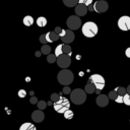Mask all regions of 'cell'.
I'll use <instances>...</instances> for the list:
<instances>
[{
	"instance_id": "24",
	"label": "cell",
	"mask_w": 130,
	"mask_h": 130,
	"mask_svg": "<svg viewBox=\"0 0 130 130\" xmlns=\"http://www.w3.org/2000/svg\"><path fill=\"white\" fill-rule=\"evenodd\" d=\"M61 54H63V52H62V44H60V45H58V46L56 47L54 55H55L56 57H59Z\"/></svg>"
},
{
	"instance_id": "22",
	"label": "cell",
	"mask_w": 130,
	"mask_h": 130,
	"mask_svg": "<svg viewBox=\"0 0 130 130\" xmlns=\"http://www.w3.org/2000/svg\"><path fill=\"white\" fill-rule=\"evenodd\" d=\"M63 115H64V118H65V119L70 120V119H72V118H73L74 113H73V112H72L70 109H68V110H66V111L63 113Z\"/></svg>"
},
{
	"instance_id": "30",
	"label": "cell",
	"mask_w": 130,
	"mask_h": 130,
	"mask_svg": "<svg viewBox=\"0 0 130 130\" xmlns=\"http://www.w3.org/2000/svg\"><path fill=\"white\" fill-rule=\"evenodd\" d=\"M18 96L19 98H21V99H23V98H25L26 96V91L24 90V89H20V90H18Z\"/></svg>"
},
{
	"instance_id": "40",
	"label": "cell",
	"mask_w": 130,
	"mask_h": 130,
	"mask_svg": "<svg viewBox=\"0 0 130 130\" xmlns=\"http://www.w3.org/2000/svg\"><path fill=\"white\" fill-rule=\"evenodd\" d=\"M36 56L37 57H40L41 56V52H36Z\"/></svg>"
},
{
	"instance_id": "2",
	"label": "cell",
	"mask_w": 130,
	"mask_h": 130,
	"mask_svg": "<svg viewBox=\"0 0 130 130\" xmlns=\"http://www.w3.org/2000/svg\"><path fill=\"white\" fill-rule=\"evenodd\" d=\"M57 79L59 81L60 84L62 85H69L73 82V79H74V76H73V73L69 70V69H62L58 75H57Z\"/></svg>"
},
{
	"instance_id": "11",
	"label": "cell",
	"mask_w": 130,
	"mask_h": 130,
	"mask_svg": "<svg viewBox=\"0 0 130 130\" xmlns=\"http://www.w3.org/2000/svg\"><path fill=\"white\" fill-rule=\"evenodd\" d=\"M74 11L76 13L77 16H84L86 13H87V6L83 3H78L75 5V8H74Z\"/></svg>"
},
{
	"instance_id": "39",
	"label": "cell",
	"mask_w": 130,
	"mask_h": 130,
	"mask_svg": "<svg viewBox=\"0 0 130 130\" xmlns=\"http://www.w3.org/2000/svg\"><path fill=\"white\" fill-rule=\"evenodd\" d=\"M126 93H128V94H130V84L127 86V88H126Z\"/></svg>"
},
{
	"instance_id": "12",
	"label": "cell",
	"mask_w": 130,
	"mask_h": 130,
	"mask_svg": "<svg viewBox=\"0 0 130 130\" xmlns=\"http://www.w3.org/2000/svg\"><path fill=\"white\" fill-rule=\"evenodd\" d=\"M31 119L36 123H41L45 119V114L43 113L42 110H36L31 114Z\"/></svg>"
},
{
	"instance_id": "41",
	"label": "cell",
	"mask_w": 130,
	"mask_h": 130,
	"mask_svg": "<svg viewBox=\"0 0 130 130\" xmlns=\"http://www.w3.org/2000/svg\"><path fill=\"white\" fill-rule=\"evenodd\" d=\"M86 0H78V3H84Z\"/></svg>"
},
{
	"instance_id": "28",
	"label": "cell",
	"mask_w": 130,
	"mask_h": 130,
	"mask_svg": "<svg viewBox=\"0 0 130 130\" xmlns=\"http://www.w3.org/2000/svg\"><path fill=\"white\" fill-rule=\"evenodd\" d=\"M123 103H124L126 106H130V94L125 93V94L123 95Z\"/></svg>"
},
{
	"instance_id": "21",
	"label": "cell",
	"mask_w": 130,
	"mask_h": 130,
	"mask_svg": "<svg viewBox=\"0 0 130 130\" xmlns=\"http://www.w3.org/2000/svg\"><path fill=\"white\" fill-rule=\"evenodd\" d=\"M50 52H51V47H50L49 45L45 44V45H43V46H42V48H41V53H42V54L49 55V54H50Z\"/></svg>"
},
{
	"instance_id": "29",
	"label": "cell",
	"mask_w": 130,
	"mask_h": 130,
	"mask_svg": "<svg viewBox=\"0 0 130 130\" xmlns=\"http://www.w3.org/2000/svg\"><path fill=\"white\" fill-rule=\"evenodd\" d=\"M59 99H60V95H59L58 93H52V94H51V101H52L53 103L57 102Z\"/></svg>"
},
{
	"instance_id": "16",
	"label": "cell",
	"mask_w": 130,
	"mask_h": 130,
	"mask_svg": "<svg viewBox=\"0 0 130 130\" xmlns=\"http://www.w3.org/2000/svg\"><path fill=\"white\" fill-rule=\"evenodd\" d=\"M19 130H37V128L32 123L26 122V123H23L22 125H20Z\"/></svg>"
},
{
	"instance_id": "37",
	"label": "cell",
	"mask_w": 130,
	"mask_h": 130,
	"mask_svg": "<svg viewBox=\"0 0 130 130\" xmlns=\"http://www.w3.org/2000/svg\"><path fill=\"white\" fill-rule=\"evenodd\" d=\"M125 55H126V57L130 58V47L126 49V51H125Z\"/></svg>"
},
{
	"instance_id": "9",
	"label": "cell",
	"mask_w": 130,
	"mask_h": 130,
	"mask_svg": "<svg viewBox=\"0 0 130 130\" xmlns=\"http://www.w3.org/2000/svg\"><path fill=\"white\" fill-rule=\"evenodd\" d=\"M93 6H94V11L98 13L106 12L109 8V4L105 0H98V1L93 2Z\"/></svg>"
},
{
	"instance_id": "18",
	"label": "cell",
	"mask_w": 130,
	"mask_h": 130,
	"mask_svg": "<svg viewBox=\"0 0 130 130\" xmlns=\"http://www.w3.org/2000/svg\"><path fill=\"white\" fill-rule=\"evenodd\" d=\"M36 22H37V25H38V26L44 27V26L47 25V18L44 17V16H39V17L37 18Z\"/></svg>"
},
{
	"instance_id": "26",
	"label": "cell",
	"mask_w": 130,
	"mask_h": 130,
	"mask_svg": "<svg viewBox=\"0 0 130 130\" xmlns=\"http://www.w3.org/2000/svg\"><path fill=\"white\" fill-rule=\"evenodd\" d=\"M37 106H38L39 110H45L46 107H47V103H46L45 101H38Z\"/></svg>"
},
{
	"instance_id": "3",
	"label": "cell",
	"mask_w": 130,
	"mask_h": 130,
	"mask_svg": "<svg viewBox=\"0 0 130 130\" xmlns=\"http://www.w3.org/2000/svg\"><path fill=\"white\" fill-rule=\"evenodd\" d=\"M81 31H82V35L84 37H86V38H93V37L96 36V34L99 31V27H98V25L94 22L87 21L84 24H82Z\"/></svg>"
},
{
	"instance_id": "33",
	"label": "cell",
	"mask_w": 130,
	"mask_h": 130,
	"mask_svg": "<svg viewBox=\"0 0 130 130\" xmlns=\"http://www.w3.org/2000/svg\"><path fill=\"white\" fill-rule=\"evenodd\" d=\"M115 101H116V103L121 104V103H123V96H122V95H118V96L115 99Z\"/></svg>"
},
{
	"instance_id": "10",
	"label": "cell",
	"mask_w": 130,
	"mask_h": 130,
	"mask_svg": "<svg viewBox=\"0 0 130 130\" xmlns=\"http://www.w3.org/2000/svg\"><path fill=\"white\" fill-rule=\"evenodd\" d=\"M74 38H75L74 32L71 29H69V28L68 29H65L64 35L62 37H60V39L63 42V44H68V45L74 41Z\"/></svg>"
},
{
	"instance_id": "5",
	"label": "cell",
	"mask_w": 130,
	"mask_h": 130,
	"mask_svg": "<svg viewBox=\"0 0 130 130\" xmlns=\"http://www.w3.org/2000/svg\"><path fill=\"white\" fill-rule=\"evenodd\" d=\"M66 25L68 26L69 29L71 30H75L78 29L81 26V19L79 18V16L77 15H71L67 18L66 20Z\"/></svg>"
},
{
	"instance_id": "38",
	"label": "cell",
	"mask_w": 130,
	"mask_h": 130,
	"mask_svg": "<svg viewBox=\"0 0 130 130\" xmlns=\"http://www.w3.org/2000/svg\"><path fill=\"white\" fill-rule=\"evenodd\" d=\"M91 3H93V0H86V1H85L83 4H85L86 6H88V5H90Z\"/></svg>"
},
{
	"instance_id": "35",
	"label": "cell",
	"mask_w": 130,
	"mask_h": 130,
	"mask_svg": "<svg viewBox=\"0 0 130 130\" xmlns=\"http://www.w3.org/2000/svg\"><path fill=\"white\" fill-rule=\"evenodd\" d=\"M62 29H63V28H61L60 26H56V27H55V29H54V31H55L56 34H58V35H59V34L62 31Z\"/></svg>"
},
{
	"instance_id": "20",
	"label": "cell",
	"mask_w": 130,
	"mask_h": 130,
	"mask_svg": "<svg viewBox=\"0 0 130 130\" xmlns=\"http://www.w3.org/2000/svg\"><path fill=\"white\" fill-rule=\"evenodd\" d=\"M64 5L67 7H75V5L78 3V0H62Z\"/></svg>"
},
{
	"instance_id": "13",
	"label": "cell",
	"mask_w": 130,
	"mask_h": 130,
	"mask_svg": "<svg viewBox=\"0 0 130 130\" xmlns=\"http://www.w3.org/2000/svg\"><path fill=\"white\" fill-rule=\"evenodd\" d=\"M95 103L99 107H106L109 104V98L106 94H99L95 100Z\"/></svg>"
},
{
	"instance_id": "17",
	"label": "cell",
	"mask_w": 130,
	"mask_h": 130,
	"mask_svg": "<svg viewBox=\"0 0 130 130\" xmlns=\"http://www.w3.org/2000/svg\"><path fill=\"white\" fill-rule=\"evenodd\" d=\"M22 21H23V24H24L25 26H30V25H32L34 22H35L32 16H30V15H25V16L23 17V20H22Z\"/></svg>"
},
{
	"instance_id": "31",
	"label": "cell",
	"mask_w": 130,
	"mask_h": 130,
	"mask_svg": "<svg viewBox=\"0 0 130 130\" xmlns=\"http://www.w3.org/2000/svg\"><path fill=\"white\" fill-rule=\"evenodd\" d=\"M70 92H71V88H70L68 85H65V86L63 87V93H65V94H70Z\"/></svg>"
},
{
	"instance_id": "7",
	"label": "cell",
	"mask_w": 130,
	"mask_h": 130,
	"mask_svg": "<svg viewBox=\"0 0 130 130\" xmlns=\"http://www.w3.org/2000/svg\"><path fill=\"white\" fill-rule=\"evenodd\" d=\"M56 63L60 68L66 69L71 65V58H70V56H68L66 54H61L59 57H57Z\"/></svg>"
},
{
	"instance_id": "34",
	"label": "cell",
	"mask_w": 130,
	"mask_h": 130,
	"mask_svg": "<svg viewBox=\"0 0 130 130\" xmlns=\"http://www.w3.org/2000/svg\"><path fill=\"white\" fill-rule=\"evenodd\" d=\"M29 102H30V104H32V105H34V104H37V103H38V99H37L36 96H31L30 100H29Z\"/></svg>"
},
{
	"instance_id": "1",
	"label": "cell",
	"mask_w": 130,
	"mask_h": 130,
	"mask_svg": "<svg viewBox=\"0 0 130 130\" xmlns=\"http://www.w3.org/2000/svg\"><path fill=\"white\" fill-rule=\"evenodd\" d=\"M70 101L74 105H82L86 101V92L84 89L75 88L70 92Z\"/></svg>"
},
{
	"instance_id": "32",
	"label": "cell",
	"mask_w": 130,
	"mask_h": 130,
	"mask_svg": "<svg viewBox=\"0 0 130 130\" xmlns=\"http://www.w3.org/2000/svg\"><path fill=\"white\" fill-rule=\"evenodd\" d=\"M40 42L43 44V45H45V44H47V40H46V35L44 34V35H41L40 36Z\"/></svg>"
},
{
	"instance_id": "19",
	"label": "cell",
	"mask_w": 130,
	"mask_h": 130,
	"mask_svg": "<svg viewBox=\"0 0 130 130\" xmlns=\"http://www.w3.org/2000/svg\"><path fill=\"white\" fill-rule=\"evenodd\" d=\"M62 52L63 54H66L68 56H71L72 54V49L68 44H62Z\"/></svg>"
},
{
	"instance_id": "6",
	"label": "cell",
	"mask_w": 130,
	"mask_h": 130,
	"mask_svg": "<svg viewBox=\"0 0 130 130\" xmlns=\"http://www.w3.org/2000/svg\"><path fill=\"white\" fill-rule=\"evenodd\" d=\"M89 81L91 83H93V85L95 86V88L98 90H102L104 89L105 87V84H106V81H105V78L100 75V74H92L90 77H89Z\"/></svg>"
},
{
	"instance_id": "23",
	"label": "cell",
	"mask_w": 130,
	"mask_h": 130,
	"mask_svg": "<svg viewBox=\"0 0 130 130\" xmlns=\"http://www.w3.org/2000/svg\"><path fill=\"white\" fill-rule=\"evenodd\" d=\"M115 90L117 91L118 95H122V96H123V95L126 93V88L123 87V86H118V87L115 88Z\"/></svg>"
},
{
	"instance_id": "14",
	"label": "cell",
	"mask_w": 130,
	"mask_h": 130,
	"mask_svg": "<svg viewBox=\"0 0 130 130\" xmlns=\"http://www.w3.org/2000/svg\"><path fill=\"white\" fill-rule=\"evenodd\" d=\"M46 40H47V43L56 42V41L59 40V35L56 34L55 31H48L46 34Z\"/></svg>"
},
{
	"instance_id": "36",
	"label": "cell",
	"mask_w": 130,
	"mask_h": 130,
	"mask_svg": "<svg viewBox=\"0 0 130 130\" xmlns=\"http://www.w3.org/2000/svg\"><path fill=\"white\" fill-rule=\"evenodd\" d=\"M87 10L88 11H94V6H93V3H91L90 5L87 6Z\"/></svg>"
},
{
	"instance_id": "15",
	"label": "cell",
	"mask_w": 130,
	"mask_h": 130,
	"mask_svg": "<svg viewBox=\"0 0 130 130\" xmlns=\"http://www.w3.org/2000/svg\"><path fill=\"white\" fill-rule=\"evenodd\" d=\"M95 86L93 85V83H91L90 81H88L86 84H85V87H84V91L86 93H93L95 91Z\"/></svg>"
},
{
	"instance_id": "27",
	"label": "cell",
	"mask_w": 130,
	"mask_h": 130,
	"mask_svg": "<svg viewBox=\"0 0 130 130\" xmlns=\"http://www.w3.org/2000/svg\"><path fill=\"white\" fill-rule=\"evenodd\" d=\"M118 96V93H117V91L114 89V90H111L110 92H109V94H108V98H109V100H114L115 101V99Z\"/></svg>"
},
{
	"instance_id": "25",
	"label": "cell",
	"mask_w": 130,
	"mask_h": 130,
	"mask_svg": "<svg viewBox=\"0 0 130 130\" xmlns=\"http://www.w3.org/2000/svg\"><path fill=\"white\" fill-rule=\"evenodd\" d=\"M48 57H47V61L49 62V63H55L56 62V60H57V57L54 55V54H49V55H47Z\"/></svg>"
},
{
	"instance_id": "8",
	"label": "cell",
	"mask_w": 130,
	"mask_h": 130,
	"mask_svg": "<svg viewBox=\"0 0 130 130\" xmlns=\"http://www.w3.org/2000/svg\"><path fill=\"white\" fill-rule=\"evenodd\" d=\"M118 27L121 29V30H124V31H127L130 29V16L128 15H123L121 16L119 19H118Z\"/></svg>"
},
{
	"instance_id": "4",
	"label": "cell",
	"mask_w": 130,
	"mask_h": 130,
	"mask_svg": "<svg viewBox=\"0 0 130 130\" xmlns=\"http://www.w3.org/2000/svg\"><path fill=\"white\" fill-rule=\"evenodd\" d=\"M53 107H54V110H55L57 113L63 114L66 110L70 109V103H69V101H68L66 98L60 96V99H59L57 102L54 103Z\"/></svg>"
}]
</instances>
